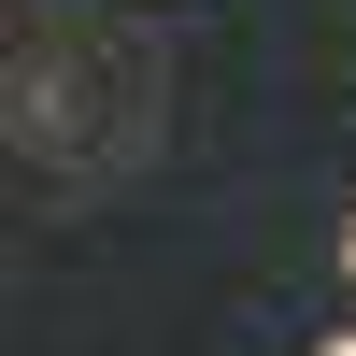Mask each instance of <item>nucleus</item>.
I'll return each mask as SVG.
<instances>
[{
	"label": "nucleus",
	"instance_id": "nucleus-1",
	"mask_svg": "<svg viewBox=\"0 0 356 356\" xmlns=\"http://www.w3.org/2000/svg\"><path fill=\"white\" fill-rule=\"evenodd\" d=\"M314 356H356V328H328V342H314Z\"/></svg>",
	"mask_w": 356,
	"mask_h": 356
},
{
	"label": "nucleus",
	"instance_id": "nucleus-2",
	"mask_svg": "<svg viewBox=\"0 0 356 356\" xmlns=\"http://www.w3.org/2000/svg\"><path fill=\"white\" fill-rule=\"evenodd\" d=\"M342 271H356V214H342Z\"/></svg>",
	"mask_w": 356,
	"mask_h": 356
}]
</instances>
